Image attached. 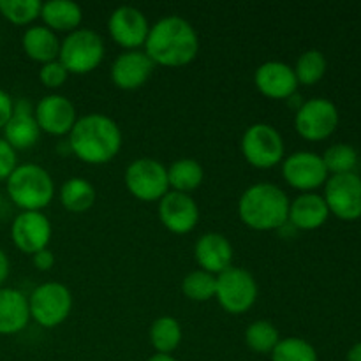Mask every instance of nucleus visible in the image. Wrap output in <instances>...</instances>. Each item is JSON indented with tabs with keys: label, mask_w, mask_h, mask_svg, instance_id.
I'll use <instances>...</instances> for the list:
<instances>
[{
	"label": "nucleus",
	"mask_w": 361,
	"mask_h": 361,
	"mask_svg": "<svg viewBox=\"0 0 361 361\" xmlns=\"http://www.w3.org/2000/svg\"><path fill=\"white\" fill-rule=\"evenodd\" d=\"M143 51L154 66L183 67L197 56L200 37L185 18L166 16L150 27Z\"/></svg>",
	"instance_id": "1"
},
{
	"label": "nucleus",
	"mask_w": 361,
	"mask_h": 361,
	"mask_svg": "<svg viewBox=\"0 0 361 361\" xmlns=\"http://www.w3.org/2000/svg\"><path fill=\"white\" fill-rule=\"evenodd\" d=\"M122 143L118 123L102 113H88L78 118L67 137L71 154L90 166L111 162L122 150Z\"/></svg>",
	"instance_id": "2"
},
{
	"label": "nucleus",
	"mask_w": 361,
	"mask_h": 361,
	"mask_svg": "<svg viewBox=\"0 0 361 361\" xmlns=\"http://www.w3.org/2000/svg\"><path fill=\"white\" fill-rule=\"evenodd\" d=\"M291 200L279 185L257 182L243 190L238 200V217L252 231H277L288 224Z\"/></svg>",
	"instance_id": "3"
},
{
	"label": "nucleus",
	"mask_w": 361,
	"mask_h": 361,
	"mask_svg": "<svg viewBox=\"0 0 361 361\" xmlns=\"http://www.w3.org/2000/svg\"><path fill=\"white\" fill-rule=\"evenodd\" d=\"M7 196L21 212H41L55 196L51 175L34 162L18 164L6 180Z\"/></svg>",
	"instance_id": "4"
},
{
	"label": "nucleus",
	"mask_w": 361,
	"mask_h": 361,
	"mask_svg": "<svg viewBox=\"0 0 361 361\" xmlns=\"http://www.w3.org/2000/svg\"><path fill=\"white\" fill-rule=\"evenodd\" d=\"M106 55L104 39L90 28H78L60 41L59 60L69 74H90Z\"/></svg>",
	"instance_id": "5"
},
{
	"label": "nucleus",
	"mask_w": 361,
	"mask_h": 361,
	"mask_svg": "<svg viewBox=\"0 0 361 361\" xmlns=\"http://www.w3.org/2000/svg\"><path fill=\"white\" fill-rule=\"evenodd\" d=\"M30 319L41 328L51 330L67 321L73 310V293L62 282H44L39 284L28 295Z\"/></svg>",
	"instance_id": "6"
},
{
	"label": "nucleus",
	"mask_w": 361,
	"mask_h": 361,
	"mask_svg": "<svg viewBox=\"0 0 361 361\" xmlns=\"http://www.w3.org/2000/svg\"><path fill=\"white\" fill-rule=\"evenodd\" d=\"M242 155L252 168L271 169L282 164L286 157V145L282 134L270 123H252L247 127L240 141Z\"/></svg>",
	"instance_id": "7"
},
{
	"label": "nucleus",
	"mask_w": 361,
	"mask_h": 361,
	"mask_svg": "<svg viewBox=\"0 0 361 361\" xmlns=\"http://www.w3.org/2000/svg\"><path fill=\"white\" fill-rule=\"evenodd\" d=\"M123 182L130 196L143 203H159L169 192L168 168L150 157L130 162L123 175Z\"/></svg>",
	"instance_id": "8"
},
{
	"label": "nucleus",
	"mask_w": 361,
	"mask_h": 361,
	"mask_svg": "<svg viewBox=\"0 0 361 361\" xmlns=\"http://www.w3.org/2000/svg\"><path fill=\"white\" fill-rule=\"evenodd\" d=\"M257 282L245 268L231 267L221 275H217V289L215 300L222 310L233 316L247 314L257 300Z\"/></svg>",
	"instance_id": "9"
},
{
	"label": "nucleus",
	"mask_w": 361,
	"mask_h": 361,
	"mask_svg": "<svg viewBox=\"0 0 361 361\" xmlns=\"http://www.w3.org/2000/svg\"><path fill=\"white\" fill-rule=\"evenodd\" d=\"M338 127V109L331 101L314 97L303 102L295 113V129L303 140H328Z\"/></svg>",
	"instance_id": "10"
},
{
	"label": "nucleus",
	"mask_w": 361,
	"mask_h": 361,
	"mask_svg": "<svg viewBox=\"0 0 361 361\" xmlns=\"http://www.w3.org/2000/svg\"><path fill=\"white\" fill-rule=\"evenodd\" d=\"M323 197L330 214L341 221L361 219V176L356 173L330 176L324 183Z\"/></svg>",
	"instance_id": "11"
},
{
	"label": "nucleus",
	"mask_w": 361,
	"mask_h": 361,
	"mask_svg": "<svg viewBox=\"0 0 361 361\" xmlns=\"http://www.w3.org/2000/svg\"><path fill=\"white\" fill-rule=\"evenodd\" d=\"M282 178L289 187L300 190L302 194L314 192L326 183L328 171L321 155L300 150L284 157Z\"/></svg>",
	"instance_id": "12"
},
{
	"label": "nucleus",
	"mask_w": 361,
	"mask_h": 361,
	"mask_svg": "<svg viewBox=\"0 0 361 361\" xmlns=\"http://www.w3.org/2000/svg\"><path fill=\"white\" fill-rule=\"evenodd\" d=\"M108 32L116 46L123 48V51L143 49L147 42L150 23L143 11L133 6H120L109 14Z\"/></svg>",
	"instance_id": "13"
},
{
	"label": "nucleus",
	"mask_w": 361,
	"mask_h": 361,
	"mask_svg": "<svg viewBox=\"0 0 361 361\" xmlns=\"http://www.w3.org/2000/svg\"><path fill=\"white\" fill-rule=\"evenodd\" d=\"M53 228L42 212H20L11 224V240L20 252L34 256L48 249Z\"/></svg>",
	"instance_id": "14"
},
{
	"label": "nucleus",
	"mask_w": 361,
	"mask_h": 361,
	"mask_svg": "<svg viewBox=\"0 0 361 361\" xmlns=\"http://www.w3.org/2000/svg\"><path fill=\"white\" fill-rule=\"evenodd\" d=\"M35 122H37L41 133L49 134V136H69L76 123L78 115L76 108L62 94H48L34 108Z\"/></svg>",
	"instance_id": "15"
},
{
	"label": "nucleus",
	"mask_w": 361,
	"mask_h": 361,
	"mask_svg": "<svg viewBox=\"0 0 361 361\" xmlns=\"http://www.w3.org/2000/svg\"><path fill=\"white\" fill-rule=\"evenodd\" d=\"M159 221L173 235H189L200 222V207L190 194L169 190L159 201Z\"/></svg>",
	"instance_id": "16"
},
{
	"label": "nucleus",
	"mask_w": 361,
	"mask_h": 361,
	"mask_svg": "<svg viewBox=\"0 0 361 361\" xmlns=\"http://www.w3.org/2000/svg\"><path fill=\"white\" fill-rule=\"evenodd\" d=\"M254 85L264 97L275 101H288L298 90V80L289 63L268 60L261 63L254 73Z\"/></svg>",
	"instance_id": "17"
},
{
	"label": "nucleus",
	"mask_w": 361,
	"mask_h": 361,
	"mask_svg": "<svg viewBox=\"0 0 361 361\" xmlns=\"http://www.w3.org/2000/svg\"><path fill=\"white\" fill-rule=\"evenodd\" d=\"M154 63L148 59L143 49H133V51H122L113 62L111 81L120 90H137L148 81L154 73Z\"/></svg>",
	"instance_id": "18"
},
{
	"label": "nucleus",
	"mask_w": 361,
	"mask_h": 361,
	"mask_svg": "<svg viewBox=\"0 0 361 361\" xmlns=\"http://www.w3.org/2000/svg\"><path fill=\"white\" fill-rule=\"evenodd\" d=\"M2 137L14 150H28L35 147L41 137V129L34 116V106L27 99L14 101V111L2 129Z\"/></svg>",
	"instance_id": "19"
},
{
	"label": "nucleus",
	"mask_w": 361,
	"mask_h": 361,
	"mask_svg": "<svg viewBox=\"0 0 361 361\" xmlns=\"http://www.w3.org/2000/svg\"><path fill=\"white\" fill-rule=\"evenodd\" d=\"M233 254L231 242L221 233H204L194 245V259L200 270L215 277L233 267Z\"/></svg>",
	"instance_id": "20"
},
{
	"label": "nucleus",
	"mask_w": 361,
	"mask_h": 361,
	"mask_svg": "<svg viewBox=\"0 0 361 361\" xmlns=\"http://www.w3.org/2000/svg\"><path fill=\"white\" fill-rule=\"evenodd\" d=\"M330 210L323 196L316 192H303L289 203L288 224L296 231H314L324 226Z\"/></svg>",
	"instance_id": "21"
},
{
	"label": "nucleus",
	"mask_w": 361,
	"mask_h": 361,
	"mask_svg": "<svg viewBox=\"0 0 361 361\" xmlns=\"http://www.w3.org/2000/svg\"><path fill=\"white\" fill-rule=\"evenodd\" d=\"M30 323L28 296L16 288H0V335H18Z\"/></svg>",
	"instance_id": "22"
},
{
	"label": "nucleus",
	"mask_w": 361,
	"mask_h": 361,
	"mask_svg": "<svg viewBox=\"0 0 361 361\" xmlns=\"http://www.w3.org/2000/svg\"><path fill=\"white\" fill-rule=\"evenodd\" d=\"M21 48L28 59L44 66L53 60H59L60 39L44 25H32L21 37Z\"/></svg>",
	"instance_id": "23"
},
{
	"label": "nucleus",
	"mask_w": 361,
	"mask_h": 361,
	"mask_svg": "<svg viewBox=\"0 0 361 361\" xmlns=\"http://www.w3.org/2000/svg\"><path fill=\"white\" fill-rule=\"evenodd\" d=\"M41 20L46 28L51 32H71L78 30L83 20V9L71 0H49L41 7Z\"/></svg>",
	"instance_id": "24"
},
{
	"label": "nucleus",
	"mask_w": 361,
	"mask_h": 361,
	"mask_svg": "<svg viewBox=\"0 0 361 361\" xmlns=\"http://www.w3.org/2000/svg\"><path fill=\"white\" fill-rule=\"evenodd\" d=\"M95 197H97V192H95L94 185L81 176H73V178L66 180L59 192L60 203L69 214L88 212L95 204Z\"/></svg>",
	"instance_id": "25"
},
{
	"label": "nucleus",
	"mask_w": 361,
	"mask_h": 361,
	"mask_svg": "<svg viewBox=\"0 0 361 361\" xmlns=\"http://www.w3.org/2000/svg\"><path fill=\"white\" fill-rule=\"evenodd\" d=\"M204 180V169L194 159H178L168 168L169 190L190 194L201 187Z\"/></svg>",
	"instance_id": "26"
},
{
	"label": "nucleus",
	"mask_w": 361,
	"mask_h": 361,
	"mask_svg": "<svg viewBox=\"0 0 361 361\" xmlns=\"http://www.w3.org/2000/svg\"><path fill=\"white\" fill-rule=\"evenodd\" d=\"M152 348L159 355H171L182 344V326L171 316H161L150 324L148 330Z\"/></svg>",
	"instance_id": "27"
},
{
	"label": "nucleus",
	"mask_w": 361,
	"mask_h": 361,
	"mask_svg": "<svg viewBox=\"0 0 361 361\" xmlns=\"http://www.w3.org/2000/svg\"><path fill=\"white\" fill-rule=\"evenodd\" d=\"M243 338H245L247 348L256 353V355H271L275 345L281 342V334H279L274 323L257 319L247 326Z\"/></svg>",
	"instance_id": "28"
},
{
	"label": "nucleus",
	"mask_w": 361,
	"mask_h": 361,
	"mask_svg": "<svg viewBox=\"0 0 361 361\" xmlns=\"http://www.w3.org/2000/svg\"><path fill=\"white\" fill-rule=\"evenodd\" d=\"M328 69L326 56L319 51V49H307L296 60V66L293 67L295 76L298 80V85H305V87H312V85L319 83L324 78Z\"/></svg>",
	"instance_id": "29"
},
{
	"label": "nucleus",
	"mask_w": 361,
	"mask_h": 361,
	"mask_svg": "<svg viewBox=\"0 0 361 361\" xmlns=\"http://www.w3.org/2000/svg\"><path fill=\"white\" fill-rule=\"evenodd\" d=\"M217 277L203 270H192L183 277L182 293L190 302L203 303L215 298Z\"/></svg>",
	"instance_id": "30"
},
{
	"label": "nucleus",
	"mask_w": 361,
	"mask_h": 361,
	"mask_svg": "<svg viewBox=\"0 0 361 361\" xmlns=\"http://www.w3.org/2000/svg\"><path fill=\"white\" fill-rule=\"evenodd\" d=\"M39 0H0V16L16 27H27L41 18Z\"/></svg>",
	"instance_id": "31"
},
{
	"label": "nucleus",
	"mask_w": 361,
	"mask_h": 361,
	"mask_svg": "<svg viewBox=\"0 0 361 361\" xmlns=\"http://www.w3.org/2000/svg\"><path fill=\"white\" fill-rule=\"evenodd\" d=\"M270 356L271 361H319L316 348L300 337L281 338Z\"/></svg>",
	"instance_id": "32"
},
{
	"label": "nucleus",
	"mask_w": 361,
	"mask_h": 361,
	"mask_svg": "<svg viewBox=\"0 0 361 361\" xmlns=\"http://www.w3.org/2000/svg\"><path fill=\"white\" fill-rule=\"evenodd\" d=\"M323 162L326 166L328 175H345V173H355L358 164V154L351 145L337 143L326 148L323 155Z\"/></svg>",
	"instance_id": "33"
},
{
	"label": "nucleus",
	"mask_w": 361,
	"mask_h": 361,
	"mask_svg": "<svg viewBox=\"0 0 361 361\" xmlns=\"http://www.w3.org/2000/svg\"><path fill=\"white\" fill-rule=\"evenodd\" d=\"M67 78H69V73H67V69L62 66L60 60H53V62L44 63L39 69V80L49 90H56V88L63 87Z\"/></svg>",
	"instance_id": "34"
},
{
	"label": "nucleus",
	"mask_w": 361,
	"mask_h": 361,
	"mask_svg": "<svg viewBox=\"0 0 361 361\" xmlns=\"http://www.w3.org/2000/svg\"><path fill=\"white\" fill-rule=\"evenodd\" d=\"M18 155L16 150L0 136V182H6L11 173L16 169Z\"/></svg>",
	"instance_id": "35"
},
{
	"label": "nucleus",
	"mask_w": 361,
	"mask_h": 361,
	"mask_svg": "<svg viewBox=\"0 0 361 361\" xmlns=\"http://www.w3.org/2000/svg\"><path fill=\"white\" fill-rule=\"evenodd\" d=\"M14 111V99L11 97V94H7L6 90L0 88V130L6 127V123L9 122V118L13 116Z\"/></svg>",
	"instance_id": "36"
},
{
	"label": "nucleus",
	"mask_w": 361,
	"mask_h": 361,
	"mask_svg": "<svg viewBox=\"0 0 361 361\" xmlns=\"http://www.w3.org/2000/svg\"><path fill=\"white\" fill-rule=\"evenodd\" d=\"M32 263H34V267L39 271H48L55 264V256H53V252L49 249H42L32 256Z\"/></svg>",
	"instance_id": "37"
},
{
	"label": "nucleus",
	"mask_w": 361,
	"mask_h": 361,
	"mask_svg": "<svg viewBox=\"0 0 361 361\" xmlns=\"http://www.w3.org/2000/svg\"><path fill=\"white\" fill-rule=\"evenodd\" d=\"M11 274V263H9V257H7L6 250L0 247V288H4L9 279Z\"/></svg>",
	"instance_id": "38"
},
{
	"label": "nucleus",
	"mask_w": 361,
	"mask_h": 361,
	"mask_svg": "<svg viewBox=\"0 0 361 361\" xmlns=\"http://www.w3.org/2000/svg\"><path fill=\"white\" fill-rule=\"evenodd\" d=\"M348 361H361V342L353 345L348 351Z\"/></svg>",
	"instance_id": "39"
},
{
	"label": "nucleus",
	"mask_w": 361,
	"mask_h": 361,
	"mask_svg": "<svg viewBox=\"0 0 361 361\" xmlns=\"http://www.w3.org/2000/svg\"><path fill=\"white\" fill-rule=\"evenodd\" d=\"M147 361H178V360H176L173 355H159V353H155V355L150 356Z\"/></svg>",
	"instance_id": "40"
},
{
	"label": "nucleus",
	"mask_w": 361,
	"mask_h": 361,
	"mask_svg": "<svg viewBox=\"0 0 361 361\" xmlns=\"http://www.w3.org/2000/svg\"><path fill=\"white\" fill-rule=\"evenodd\" d=\"M2 204H4V196L2 192H0V210H2Z\"/></svg>",
	"instance_id": "41"
}]
</instances>
